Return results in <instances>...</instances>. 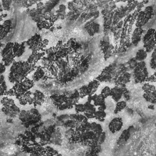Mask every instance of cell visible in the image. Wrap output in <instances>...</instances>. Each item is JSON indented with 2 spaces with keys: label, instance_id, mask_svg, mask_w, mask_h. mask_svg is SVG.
<instances>
[{
  "label": "cell",
  "instance_id": "1",
  "mask_svg": "<svg viewBox=\"0 0 156 156\" xmlns=\"http://www.w3.org/2000/svg\"><path fill=\"white\" fill-rule=\"evenodd\" d=\"M37 65L29 63L27 61H15L10 66L9 80L12 83L20 82L27 77L37 68Z\"/></svg>",
  "mask_w": 156,
  "mask_h": 156
},
{
  "label": "cell",
  "instance_id": "2",
  "mask_svg": "<svg viewBox=\"0 0 156 156\" xmlns=\"http://www.w3.org/2000/svg\"><path fill=\"white\" fill-rule=\"evenodd\" d=\"M34 81L27 77L22 81L13 83V87L5 92V96H15L18 99L24 93L30 90L34 87Z\"/></svg>",
  "mask_w": 156,
  "mask_h": 156
},
{
  "label": "cell",
  "instance_id": "3",
  "mask_svg": "<svg viewBox=\"0 0 156 156\" xmlns=\"http://www.w3.org/2000/svg\"><path fill=\"white\" fill-rule=\"evenodd\" d=\"M99 85L100 82L98 79H94L88 84L82 85L78 90L80 98H83L86 96L93 95L96 92Z\"/></svg>",
  "mask_w": 156,
  "mask_h": 156
},
{
  "label": "cell",
  "instance_id": "4",
  "mask_svg": "<svg viewBox=\"0 0 156 156\" xmlns=\"http://www.w3.org/2000/svg\"><path fill=\"white\" fill-rule=\"evenodd\" d=\"M68 96L65 94H57L54 93L50 96V99H51L54 105L60 110H68L66 105Z\"/></svg>",
  "mask_w": 156,
  "mask_h": 156
},
{
  "label": "cell",
  "instance_id": "5",
  "mask_svg": "<svg viewBox=\"0 0 156 156\" xmlns=\"http://www.w3.org/2000/svg\"><path fill=\"white\" fill-rule=\"evenodd\" d=\"M46 96L43 92L40 90H35L32 94V105L35 107L37 106H41L45 101Z\"/></svg>",
  "mask_w": 156,
  "mask_h": 156
},
{
  "label": "cell",
  "instance_id": "6",
  "mask_svg": "<svg viewBox=\"0 0 156 156\" xmlns=\"http://www.w3.org/2000/svg\"><path fill=\"white\" fill-rule=\"evenodd\" d=\"M81 99L79 90H75L71 94H70L69 96H68L67 101H66V105L68 107V109H71L72 108H74V106L77 104Z\"/></svg>",
  "mask_w": 156,
  "mask_h": 156
},
{
  "label": "cell",
  "instance_id": "7",
  "mask_svg": "<svg viewBox=\"0 0 156 156\" xmlns=\"http://www.w3.org/2000/svg\"><path fill=\"white\" fill-rule=\"evenodd\" d=\"M123 125L122 119L120 117L113 118L108 124V129L112 133H115L119 132Z\"/></svg>",
  "mask_w": 156,
  "mask_h": 156
},
{
  "label": "cell",
  "instance_id": "8",
  "mask_svg": "<svg viewBox=\"0 0 156 156\" xmlns=\"http://www.w3.org/2000/svg\"><path fill=\"white\" fill-rule=\"evenodd\" d=\"M45 55L46 53L44 51H32L26 61L31 65H37V63L40 60H41Z\"/></svg>",
  "mask_w": 156,
  "mask_h": 156
},
{
  "label": "cell",
  "instance_id": "9",
  "mask_svg": "<svg viewBox=\"0 0 156 156\" xmlns=\"http://www.w3.org/2000/svg\"><path fill=\"white\" fill-rule=\"evenodd\" d=\"M143 29L142 27H136L130 35L132 44L136 46L142 40Z\"/></svg>",
  "mask_w": 156,
  "mask_h": 156
},
{
  "label": "cell",
  "instance_id": "10",
  "mask_svg": "<svg viewBox=\"0 0 156 156\" xmlns=\"http://www.w3.org/2000/svg\"><path fill=\"white\" fill-rule=\"evenodd\" d=\"M124 88L123 87L116 85L113 88H111V94L110 96L112 99L116 102H118L121 100L122 96H123L124 92Z\"/></svg>",
  "mask_w": 156,
  "mask_h": 156
},
{
  "label": "cell",
  "instance_id": "11",
  "mask_svg": "<svg viewBox=\"0 0 156 156\" xmlns=\"http://www.w3.org/2000/svg\"><path fill=\"white\" fill-rule=\"evenodd\" d=\"M105 98H103L101 94H94L92 96H87V101L90 102H92L94 105L96 107H100L104 104H105Z\"/></svg>",
  "mask_w": 156,
  "mask_h": 156
},
{
  "label": "cell",
  "instance_id": "12",
  "mask_svg": "<svg viewBox=\"0 0 156 156\" xmlns=\"http://www.w3.org/2000/svg\"><path fill=\"white\" fill-rule=\"evenodd\" d=\"M85 105V111L83 112V115L88 119H94V115L97 108L94 105L92 102H90L87 101L84 103Z\"/></svg>",
  "mask_w": 156,
  "mask_h": 156
},
{
  "label": "cell",
  "instance_id": "13",
  "mask_svg": "<svg viewBox=\"0 0 156 156\" xmlns=\"http://www.w3.org/2000/svg\"><path fill=\"white\" fill-rule=\"evenodd\" d=\"M46 77V71L44 69V68L41 66H37L36 69L34 70L32 76V79L35 82H39L41 79H44Z\"/></svg>",
  "mask_w": 156,
  "mask_h": 156
},
{
  "label": "cell",
  "instance_id": "14",
  "mask_svg": "<svg viewBox=\"0 0 156 156\" xmlns=\"http://www.w3.org/2000/svg\"><path fill=\"white\" fill-rule=\"evenodd\" d=\"M149 18H147L143 10H141L138 12L135 24L136 27H142L149 21Z\"/></svg>",
  "mask_w": 156,
  "mask_h": 156
},
{
  "label": "cell",
  "instance_id": "15",
  "mask_svg": "<svg viewBox=\"0 0 156 156\" xmlns=\"http://www.w3.org/2000/svg\"><path fill=\"white\" fill-rule=\"evenodd\" d=\"M32 94L33 92L30 90H29L24 93L18 99L19 104L21 105H26L27 104L32 105Z\"/></svg>",
  "mask_w": 156,
  "mask_h": 156
},
{
  "label": "cell",
  "instance_id": "16",
  "mask_svg": "<svg viewBox=\"0 0 156 156\" xmlns=\"http://www.w3.org/2000/svg\"><path fill=\"white\" fill-rule=\"evenodd\" d=\"M26 44L24 43L19 44L18 43H15L13 46V52L15 57H20L23 55L26 49Z\"/></svg>",
  "mask_w": 156,
  "mask_h": 156
},
{
  "label": "cell",
  "instance_id": "17",
  "mask_svg": "<svg viewBox=\"0 0 156 156\" xmlns=\"http://www.w3.org/2000/svg\"><path fill=\"white\" fill-rule=\"evenodd\" d=\"M2 112L7 116L10 117L16 116L17 115H19L20 112V108L15 104L13 106L9 108H3L2 107Z\"/></svg>",
  "mask_w": 156,
  "mask_h": 156
},
{
  "label": "cell",
  "instance_id": "18",
  "mask_svg": "<svg viewBox=\"0 0 156 156\" xmlns=\"http://www.w3.org/2000/svg\"><path fill=\"white\" fill-rule=\"evenodd\" d=\"M0 102L3 108H9L15 105V101L7 96H2L0 100Z\"/></svg>",
  "mask_w": 156,
  "mask_h": 156
},
{
  "label": "cell",
  "instance_id": "19",
  "mask_svg": "<svg viewBox=\"0 0 156 156\" xmlns=\"http://www.w3.org/2000/svg\"><path fill=\"white\" fill-rule=\"evenodd\" d=\"M156 48V41L155 39L152 38L147 42L143 43V48L146 50L147 53L151 52L154 51V49Z\"/></svg>",
  "mask_w": 156,
  "mask_h": 156
},
{
  "label": "cell",
  "instance_id": "20",
  "mask_svg": "<svg viewBox=\"0 0 156 156\" xmlns=\"http://www.w3.org/2000/svg\"><path fill=\"white\" fill-rule=\"evenodd\" d=\"M43 156H63L57 150L55 149L51 146H44V152Z\"/></svg>",
  "mask_w": 156,
  "mask_h": 156
},
{
  "label": "cell",
  "instance_id": "21",
  "mask_svg": "<svg viewBox=\"0 0 156 156\" xmlns=\"http://www.w3.org/2000/svg\"><path fill=\"white\" fill-rule=\"evenodd\" d=\"M147 56V52L146 51V50L144 48L140 49L137 51L136 52L135 58L138 62H141L144 61Z\"/></svg>",
  "mask_w": 156,
  "mask_h": 156
},
{
  "label": "cell",
  "instance_id": "22",
  "mask_svg": "<svg viewBox=\"0 0 156 156\" xmlns=\"http://www.w3.org/2000/svg\"><path fill=\"white\" fill-rule=\"evenodd\" d=\"M143 98L146 101L152 104H156V90L151 93H144L143 94Z\"/></svg>",
  "mask_w": 156,
  "mask_h": 156
},
{
  "label": "cell",
  "instance_id": "23",
  "mask_svg": "<svg viewBox=\"0 0 156 156\" xmlns=\"http://www.w3.org/2000/svg\"><path fill=\"white\" fill-rule=\"evenodd\" d=\"M7 85L5 80L4 76L0 75V97L5 96V92L7 91Z\"/></svg>",
  "mask_w": 156,
  "mask_h": 156
},
{
  "label": "cell",
  "instance_id": "24",
  "mask_svg": "<svg viewBox=\"0 0 156 156\" xmlns=\"http://www.w3.org/2000/svg\"><path fill=\"white\" fill-rule=\"evenodd\" d=\"M107 117V113L105 110H96L94 115V119L99 122H104Z\"/></svg>",
  "mask_w": 156,
  "mask_h": 156
},
{
  "label": "cell",
  "instance_id": "25",
  "mask_svg": "<svg viewBox=\"0 0 156 156\" xmlns=\"http://www.w3.org/2000/svg\"><path fill=\"white\" fill-rule=\"evenodd\" d=\"M70 118H72V119L80 122V124L86 122L88 120V119L83 115V113H76L75 114H71V115L70 116Z\"/></svg>",
  "mask_w": 156,
  "mask_h": 156
},
{
  "label": "cell",
  "instance_id": "26",
  "mask_svg": "<svg viewBox=\"0 0 156 156\" xmlns=\"http://www.w3.org/2000/svg\"><path fill=\"white\" fill-rule=\"evenodd\" d=\"M91 130L99 137L102 133V126L95 122H93L91 123Z\"/></svg>",
  "mask_w": 156,
  "mask_h": 156
},
{
  "label": "cell",
  "instance_id": "27",
  "mask_svg": "<svg viewBox=\"0 0 156 156\" xmlns=\"http://www.w3.org/2000/svg\"><path fill=\"white\" fill-rule=\"evenodd\" d=\"M127 106V103L125 101H119L116 102L115 107V113L117 114L119 112H121L122 110H123L124 108H126Z\"/></svg>",
  "mask_w": 156,
  "mask_h": 156
},
{
  "label": "cell",
  "instance_id": "28",
  "mask_svg": "<svg viewBox=\"0 0 156 156\" xmlns=\"http://www.w3.org/2000/svg\"><path fill=\"white\" fill-rule=\"evenodd\" d=\"M155 32V29L154 28H149L146 32V34L144 35V36L142 38V41L143 43L147 42L150 39L154 37V34Z\"/></svg>",
  "mask_w": 156,
  "mask_h": 156
},
{
  "label": "cell",
  "instance_id": "29",
  "mask_svg": "<svg viewBox=\"0 0 156 156\" xmlns=\"http://www.w3.org/2000/svg\"><path fill=\"white\" fill-rule=\"evenodd\" d=\"M142 89L144 93H151L156 90V87L151 83L146 82L143 85Z\"/></svg>",
  "mask_w": 156,
  "mask_h": 156
},
{
  "label": "cell",
  "instance_id": "30",
  "mask_svg": "<svg viewBox=\"0 0 156 156\" xmlns=\"http://www.w3.org/2000/svg\"><path fill=\"white\" fill-rule=\"evenodd\" d=\"M145 13V15L146 16L149 18V20H151L153 16L154 15V8L151 6V5H149V6H147L145 7L144 10H143Z\"/></svg>",
  "mask_w": 156,
  "mask_h": 156
},
{
  "label": "cell",
  "instance_id": "31",
  "mask_svg": "<svg viewBox=\"0 0 156 156\" xmlns=\"http://www.w3.org/2000/svg\"><path fill=\"white\" fill-rule=\"evenodd\" d=\"M101 96L105 99L110 96L111 94V88L108 86H105L101 90Z\"/></svg>",
  "mask_w": 156,
  "mask_h": 156
},
{
  "label": "cell",
  "instance_id": "32",
  "mask_svg": "<svg viewBox=\"0 0 156 156\" xmlns=\"http://www.w3.org/2000/svg\"><path fill=\"white\" fill-rule=\"evenodd\" d=\"M74 110L77 113H83L85 111V105L84 104L78 102L74 106Z\"/></svg>",
  "mask_w": 156,
  "mask_h": 156
},
{
  "label": "cell",
  "instance_id": "33",
  "mask_svg": "<svg viewBox=\"0 0 156 156\" xmlns=\"http://www.w3.org/2000/svg\"><path fill=\"white\" fill-rule=\"evenodd\" d=\"M6 67L3 62H0V75H2L5 72Z\"/></svg>",
  "mask_w": 156,
  "mask_h": 156
},
{
  "label": "cell",
  "instance_id": "34",
  "mask_svg": "<svg viewBox=\"0 0 156 156\" xmlns=\"http://www.w3.org/2000/svg\"><path fill=\"white\" fill-rule=\"evenodd\" d=\"M124 26V21L123 20H120L118 23L116 25V27L118 29H121Z\"/></svg>",
  "mask_w": 156,
  "mask_h": 156
},
{
  "label": "cell",
  "instance_id": "35",
  "mask_svg": "<svg viewBox=\"0 0 156 156\" xmlns=\"http://www.w3.org/2000/svg\"><path fill=\"white\" fill-rule=\"evenodd\" d=\"M154 38L156 41V29H155V32H154Z\"/></svg>",
  "mask_w": 156,
  "mask_h": 156
},
{
  "label": "cell",
  "instance_id": "36",
  "mask_svg": "<svg viewBox=\"0 0 156 156\" xmlns=\"http://www.w3.org/2000/svg\"><path fill=\"white\" fill-rule=\"evenodd\" d=\"M2 44L0 42V54H1V48H2Z\"/></svg>",
  "mask_w": 156,
  "mask_h": 156
},
{
  "label": "cell",
  "instance_id": "37",
  "mask_svg": "<svg viewBox=\"0 0 156 156\" xmlns=\"http://www.w3.org/2000/svg\"><path fill=\"white\" fill-rule=\"evenodd\" d=\"M155 127H156V123H155Z\"/></svg>",
  "mask_w": 156,
  "mask_h": 156
}]
</instances>
